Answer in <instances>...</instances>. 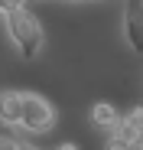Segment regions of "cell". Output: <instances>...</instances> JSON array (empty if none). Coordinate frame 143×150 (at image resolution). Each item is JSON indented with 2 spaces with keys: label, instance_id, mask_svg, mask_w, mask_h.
Instances as JSON below:
<instances>
[{
  "label": "cell",
  "instance_id": "cell-1",
  "mask_svg": "<svg viewBox=\"0 0 143 150\" xmlns=\"http://www.w3.org/2000/svg\"><path fill=\"white\" fill-rule=\"evenodd\" d=\"M7 33L16 46V52L23 59H36L42 49V26L29 7H20L13 13H7Z\"/></svg>",
  "mask_w": 143,
  "mask_h": 150
},
{
  "label": "cell",
  "instance_id": "cell-2",
  "mask_svg": "<svg viewBox=\"0 0 143 150\" xmlns=\"http://www.w3.org/2000/svg\"><path fill=\"white\" fill-rule=\"evenodd\" d=\"M52 124H55L52 105L46 101L42 95L23 91V117H20V127L26 131V134H46V131H52Z\"/></svg>",
  "mask_w": 143,
  "mask_h": 150
},
{
  "label": "cell",
  "instance_id": "cell-3",
  "mask_svg": "<svg viewBox=\"0 0 143 150\" xmlns=\"http://www.w3.org/2000/svg\"><path fill=\"white\" fill-rule=\"evenodd\" d=\"M124 36L133 52H143V0L124 4Z\"/></svg>",
  "mask_w": 143,
  "mask_h": 150
},
{
  "label": "cell",
  "instance_id": "cell-4",
  "mask_svg": "<svg viewBox=\"0 0 143 150\" xmlns=\"http://www.w3.org/2000/svg\"><path fill=\"white\" fill-rule=\"evenodd\" d=\"M20 117H23V91H0V124L20 127Z\"/></svg>",
  "mask_w": 143,
  "mask_h": 150
},
{
  "label": "cell",
  "instance_id": "cell-5",
  "mask_svg": "<svg viewBox=\"0 0 143 150\" xmlns=\"http://www.w3.org/2000/svg\"><path fill=\"white\" fill-rule=\"evenodd\" d=\"M114 134H117V137H124L127 144H130V140H137V137H143V108H133V111H127L121 121H117Z\"/></svg>",
  "mask_w": 143,
  "mask_h": 150
},
{
  "label": "cell",
  "instance_id": "cell-6",
  "mask_svg": "<svg viewBox=\"0 0 143 150\" xmlns=\"http://www.w3.org/2000/svg\"><path fill=\"white\" fill-rule=\"evenodd\" d=\"M117 121H121V114H117V108L107 105V101H98V105L91 108V124H94V127L114 131V127H117Z\"/></svg>",
  "mask_w": 143,
  "mask_h": 150
},
{
  "label": "cell",
  "instance_id": "cell-7",
  "mask_svg": "<svg viewBox=\"0 0 143 150\" xmlns=\"http://www.w3.org/2000/svg\"><path fill=\"white\" fill-rule=\"evenodd\" d=\"M130 144L124 140V137H117L114 131H111V137H107V144H104V150H127Z\"/></svg>",
  "mask_w": 143,
  "mask_h": 150
},
{
  "label": "cell",
  "instance_id": "cell-8",
  "mask_svg": "<svg viewBox=\"0 0 143 150\" xmlns=\"http://www.w3.org/2000/svg\"><path fill=\"white\" fill-rule=\"evenodd\" d=\"M127 150H143V137H137V140H130V147Z\"/></svg>",
  "mask_w": 143,
  "mask_h": 150
},
{
  "label": "cell",
  "instance_id": "cell-9",
  "mask_svg": "<svg viewBox=\"0 0 143 150\" xmlns=\"http://www.w3.org/2000/svg\"><path fill=\"white\" fill-rule=\"evenodd\" d=\"M59 150H78V147H75V144H62Z\"/></svg>",
  "mask_w": 143,
  "mask_h": 150
},
{
  "label": "cell",
  "instance_id": "cell-10",
  "mask_svg": "<svg viewBox=\"0 0 143 150\" xmlns=\"http://www.w3.org/2000/svg\"><path fill=\"white\" fill-rule=\"evenodd\" d=\"M29 4H46V0H26V7H29Z\"/></svg>",
  "mask_w": 143,
  "mask_h": 150
},
{
  "label": "cell",
  "instance_id": "cell-11",
  "mask_svg": "<svg viewBox=\"0 0 143 150\" xmlns=\"http://www.w3.org/2000/svg\"><path fill=\"white\" fill-rule=\"evenodd\" d=\"M20 150H29V147H26V144H23V147H20Z\"/></svg>",
  "mask_w": 143,
  "mask_h": 150
},
{
  "label": "cell",
  "instance_id": "cell-12",
  "mask_svg": "<svg viewBox=\"0 0 143 150\" xmlns=\"http://www.w3.org/2000/svg\"><path fill=\"white\" fill-rule=\"evenodd\" d=\"M0 13H4V10H0Z\"/></svg>",
  "mask_w": 143,
  "mask_h": 150
}]
</instances>
